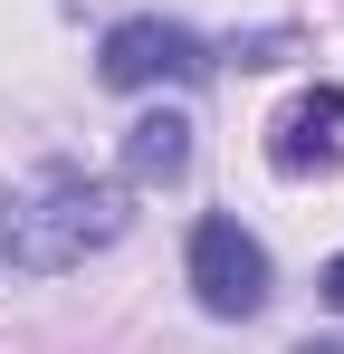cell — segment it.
<instances>
[{
	"label": "cell",
	"mask_w": 344,
	"mask_h": 354,
	"mask_svg": "<svg viewBox=\"0 0 344 354\" xmlns=\"http://www.w3.org/2000/svg\"><path fill=\"white\" fill-rule=\"evenodd\" d=\"M296 354H344V345H335V335H316V345H296Z\"/></svg>",
	"instance_id": "8"
},
{
	"label": "cell",
	"mask_w": 344,
	"mask_h": 354,
	"mask_svg": "<svg viewBox=\"0 0 344 354\" xmlns=\"http://www.w3.org/2000/svg\"><path fill=\"white\" fill-rule=\"evenodd\" d=\"M287 48H296V29H249V39H229V58H239V67H278Z\"/></svg>",
	"instance_id": "6"
},
{
	"label": "cell",
	"mask_w": 344,
	"mask_h": 354,
	"mask_svg": "<svg viewBox=\"0 0 344 354\" xmlns=\"http://www.w3.org/2000/svg\"><path fill=\"white\" fill-rule=\"evenodd\" d=\"M268 163H278L287 182L335 173V163H344V86H306V96L268 124Z\"/></svg>",
	"instance_id": "4"
},
{
	"label": "cell",
	"mask_w": 344,
	"mask_h": 354,
	"mask_svg": "<svg viewBox=\"0 0 344 354\" xmlns=\"http://www.w3.org/2000/svg\"><path fill=\"white\" fill-rule=\"evenodd\" d=\"M191 297H201V316H220V326H239V316L268 306V249L239 230L229 211H211V221L191 230Z\"/></svg>",
	"instance_id": "3"
},
{
	"label": "cell",
	"mask_w": 344,
	"mask_h": 354,
	"mask_svg": "<svg viewBox=\"0 0 344 354\" xmlns=\"http://www.w3.org/2000/svg\"><path fill=\"white\" fill-rule=\"evenodd\" d=\"M220 67L211 39H191V29H172V19H115L106 48H96V77H106L115 96H144V86H201Z\"/></svg>",
	"instance_id": "2"
},
{
	"label": "cell",
	"mask_w": 344,
	"mask_h": 354,
	"mask_svg": "<svg viewBox=\"0 0 344 354\" xmlns=\"http://www.w3.org/2000/svg\"><path fill=\"white\" fill-rule=\"evenodd\" d=\"M124 221H134L124 211V182H96L77 163H39L19 192H0V259L29 268V278H57L86 249L124 239Z\"/></svg>",
	"instance_id": "1"
},
{
	"label": "cell",
	"mask_w": 344,
	"mask_h": 354,
	"mask_svg": "<svg viewBox=\"0 0 344 354\" xmlns=\"http://www.w3.org/2000/svg\"><path fill=\"white\" fill-rule=\"evenodd\" d=\"M316 297H325V306H335V316H344V249H335V259H325V278H316Z\"/></svg>",
	"instance_id": "7"
},
{
	"label": "cell",
	"mask_w": 344,
	"mask_h": 354,
	"mask_svg": "<svg viewBox=\"0 0 344 354\" xmlns=\"http://www.w3.org/2000/svg\"><path fill=\"white\" fill-rule=\"evenodd\" d=\"M182 173H191V124L172 106L124 124V182H182Z\"/></svg>",
	"instance_id": "5"
}]
</instances>
